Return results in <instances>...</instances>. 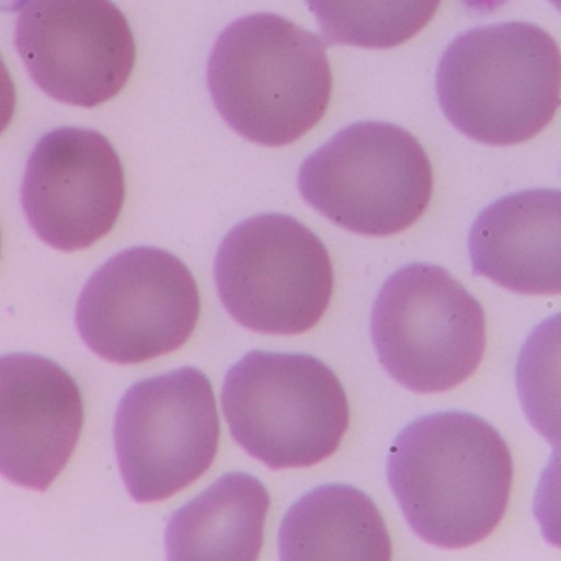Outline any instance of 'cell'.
Here are the masks:
<instances>
[{
	"label": "cell",
	"instance_id": "6da1fadb",
	"mask_svg": "<svg viewBox=\"0 0 561 561\" xmlns=\"http://www.w3.org/2000/svg\"><path fill=\"white\" fill-rule=\"evenodd\" d=\"M387 479L410 528L428 543L455 550L484 540L501 524L514 461L485 420L438 412L399 433Z\"/></svg>",
	"mask_w": 561,
	"mask_h": 561
},
{
	"label": "cell",
	"instance_id": "7a4b0ae2",
	"mask_svg": "<svg viewBox=\"0 0 561 561\" xmlns=\"http://www.w3.org/2000/svg\"><path fill=\"white\" fill-rule=\"evenodd\" d=\"M213 103L239 136L284 147L327 114L333 75L323 42L277 14L232 22L208 61Z\"/></svg>",
	"mask_w": 561,
	"mask_h": 561
},
{
	"label": "cell",
	"instance_id": "3957f363",
	"mask_svg": "<svg viewBox=\"0 0 561 561\" xmlns=\"http://www.w3.org/2000/svg\"><path fill=\"white\" fill-rule=\"evenodd\" d=\"M561 58L543 28L525 22L459 35L443 54L436 93L446 119L488 146L527 142L560 106Z\"/></svg>",
	"mask_w": 561,
	"mask_h": 561
},
{
	"label": "cell",
	"instance_id": "277c9868",
	"mask_svg": "<svg viewBox=\"0 0 561 561\" xmlns=\"http://www.w3.org/2000/svg\"><path fill=\"white\" fill-rule=\"evenodd\" d=\"M221 402L232 438L277 471L324 461L350 428L340 379L308 354L251 351L229 369Z\"/></svg>",
	"mask_w": 561,
	"mask_h": 561
},
{
	"label": "cell",
	"instance_id": "5b68a950",
	"mask_svg": "<svg viewBox=\"0 0 561 561\" xmlns=\"http://www.w3.org/2000/svg\"><path fill=\"white\" fill-rule=\"evenodd\" d=\"M298 190L334 225L383 238L405 231L428 208L432 163L409 130L367 121L341 130L308 157Z\"/></svg>",
	"mask_w": 561,
	"mask_h": 561
},
{
	"label": "cell",
	"instance_id": "8992f818",
	"mask_svg": "<svg viewBox=\"0 0 561 561\" xmlns=\"http://www.w3.org/2000/svg\"><path fill=\"white\" fill-rule=\"evenodd\" d=\"M370 334L380 364L396 382L416 393L446 392L481 364L485 314L448 271L410 264L380 288Z\"/></svg>",
	"mask_w": 561,
	"mask_h": 561
},
{
	"label": "cell",
	"instance_id": "52a82bcc",
	"mask_svg": "<svg viewBox=\"0 0 561 561\" xmlns=\"http://www.w3.org/2000/svg\"><path fill=\"white\" fill-rule=\"evenodd\" d=\"M215 280L222 307L248 330L301 334L320 323L334 272L321 239L287 215H259L219 245Z\"/></svg>",
	"mask_w": 561,
	"mask_h": 561
},
{
	"label": "cell",
	"instance_id": "ba28073f",
	"mask_svg": "<svg viewBox=\"0 0 561 561\" xmlns=\"http://www.w3.org/2000/svg\"><path fill=\"white\" fill-rule=\"evenodd\" d=\"M202 301L190 268L170 252L134 248L87 282L77 327L91 351L116 364H140L180 350L195 331Z\"/></svg>",
	"mask_w": 561,
	"mask_h": 561
},
{
	"label": "cell",
	"instance_id": "9c48e42d",
	"mask_svg": "<svg viewBox=\"0 0 561 561\" xmlns=\"http://www.w3.org/2000/svg\"><path fill=\"white\" fill-rule=\"evenodd\" d=\"M219 433L215 392L202 370L183 367L130 387L114 443L134 501H167L202 478L218 455Z\"/></svg>",
	"mask_w": 561,
	"mask_h": 561
},
{
	"label": "cell",
	"instance_id": "30bf717a",
	"mask_svg": "<svg viewBox=\"0 0 561 561\" xmlns=\"http://www.w3.org/2000/svg\"><path fill=\"white\" fill-rule=\"evenodd\" d=\"M15 47L45 94L84 110L114 100L136 67L129 22L111 0H27Z\"/></svg>",
	"mask_w": 561,
	"mask_h": 561
},
{
	"label": "cell",
	"instance_id": "8fae6325",
	"mask_svg": "<svg viewBox=\"0 0 561 561\" xmlns=\"http://www.w3.org/2000/svg\"><path fill=\"white\" fill-rule=\"evenodd\" d=\"M126 202V176L103 134L60 127L42 137L22 182V206L38 238L64 252L106 238Z\"/></svg>",
	"mask_w": 561,
	"mask_h": 561
},
{
	"label": "cell",
	"instance_id": "7c38bea8",
	"mask_svg": "<svg viewBox=\"0 0 561 561\" xmlns=\"http://www.w3.org/2000/svg\"><path fill=\"white\" fill-rule=\"evenodd\" d=\"M83 397L73 377L35 354L0 357V474L47 491L77 449Z\"/></svg>",
	"mask_w": 561,
	"mask_h": 561
},
{
	"label": "cell",
	"instance_id": "4fadbf2b",
	"mask_svg": "<svg viewBox=\"0 0 561 561\" xmlns=\"http://www.w3.org/2000/svg\"><path fill=\"white\" fill-rule=\"evenodd\" d=\"M472 272L524 295L561 290V196L527 190L492 203L469 232Z\"/></svg>",
	"mask_w": 561,
	"mask_h": 561
},
{
	"label": "cell",
	"instance_id": "5bb4252c",
	"mask_svg": "<svg viewBox=\"0 0 561 561\" xmlns=\"http://www.w3.org/2000/svg\"><path fill=\"white\" fill-rule=\"evenodd\" d=\"M268 508L271 495L254 476H222L170 518L167 553L176 561H255Z\"/></svg>",
	"mask_w": 561,
	"mask_h": 561
},
{
	"label": "cell",
	"instance_id": "9a60e30c",
	"mask_svg": "<svg viewBox=\"0 0 561 561\" xmlns=\"http://www.w3.org/2000/svg\"><path fill=\"white\" fill-rule=\"evenodd\" d=\"M285 561H389L386 522L369 495L346 484H327L295 502L278 531Z\"/></svg>",
	"mask_w": 561,
	"mask_h": 561
},
{
	"label": "cell",
	"instance_id": "2e32d148",
	"mask_svg": "<svg viewBox=\"0 0 561 561\" xmlns=\"http://www.w3.org/2000/svg\"><path fill=\"white\" fill-rule=\"evenodd\" d=\"M330 45L387 50L423 31L442 0H307Z\"/></svg>",
	"mask_w": 561,
	"mask_h": 561
},
{
	"label": "cell",
	"instance_id": "e0dca14e",
	"mask_svg": "<svg viewBox=\"0 0 561 561\" xmlns=\"http://www.w3.org/2000/svg\"><path fill=\"white\" fill-rule=\"evenodd\" d=\"M18 107V90L14 80L0 57V136L11 126Z\"/></svg>",
	"mask_w": 561,
	"mask_h": 561
}]
</instances>
